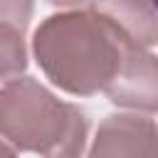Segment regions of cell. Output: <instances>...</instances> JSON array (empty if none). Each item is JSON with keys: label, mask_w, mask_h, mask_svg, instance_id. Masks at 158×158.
Returning a JSON list of instances; mask_svg holds the SVG:
<instances>
[{"label": "cell", "mask_w": 158, "mask_h": 158, "mask_svg": "<svg viewBox=\"0 0 158 158\" xmlns=\"http://www.w3.org/2000/svg\"><path fill=\"white\" fill-rule=\"evenodd\" d=\"M86 158H158V126L138 114L106 116Z\"/></svg>", "instance_id": "obj_3"}, {"label": "cell", "mask_w": 158, "mask_h": 158, "mask_svg": "<svg viewBox=\"0 0 158 158\" xmlns=\"http://www.w3.org/2000/svg\"><path fill=\"white\" fill-rule=\"evenodd\" d=\"M133 47L138 44L99 2L62 5L32 35V52L44 77L74 96L106 91Z\"/></svg>", "instance_id": "obj_1"}, {"label": "cell", "mask_w": 158, "mask_h": 158, "mask_svg": "<svg viewBox=\"0 0 158 158\" xmlns=\"http://www.w3.org/2000/svg\"><path fill=\"white\" fill-rule=\"evenodd\" d=\"M106 15H111L118 27L143 49L158 42V12L148 2H99Z\"/></svg>", "instance_id": "obj_6"}, {"label": "cell", "mask_w": 158, "mask_h": 158, "mask_svg": "<svg viewBox=\"0 0 158 158\" xmlns=\"http://www.w3.org/2000/svg\"><path fill=\"white\" fill-rule=\"evenodd\" d=\"M0 158H15V148H10L2 138H0Z\"/></svg>", "instance_id": "obj_7"}, {"label": "cell", "mask_w": 158, "mask_h": 158, "mask_svg": "<svg viewBox=\"0 0 158 158\" xmlns=\"http://www.w3.org/2000/svg\"><path fill=\"white\" fill-rule=\"evenodd\" d=\"M32 2H0V81H15L27 69L25 30L32 17Z\"/></svg>", "instance_id": "obj_5"}, {"label": "cell", "mask_w": 158, "mask_h": 158, "mask_svg": "<svg viewBox=\"0 0 158 158\" xmlns=\"http://www.w3.org/2000/svg\"><path fill=\"white\" fill-rule=\"evenodd\" d=\"M111 104L136 111H158V57L143 47H133L114 79L104 91Z\"/></svg>", "instance_id": "obj_4"}, {"label": "cell", "mask_w": 158, "mask_h": 158, "mask_svg": "<svg viewBox=\"0 0 158 158\" xmlns=\"http://www.w3.org/2000/svg\"><path fill=\"white\" fill-rule=\"evenodd\" d=\"M153 7H156V12H158V2H153Z\"/></svg>", "instance_id": "obj_8"}, {"label": "cell", "mask_w": 158, "mask_h": 158, "mask_svg": "<svg viewBox=\"0 0 158 158\" xmlns=\"http://www.w3.org/2000/svg\"><path fill=\"white\" fill-rule=\"evenodd\" d=\"M86 133V114L37 79L20 77L0 86V138L10 148L42 158H79Z\"/></svg>", "instance_id": "obj_2"}]
</instances>
